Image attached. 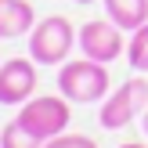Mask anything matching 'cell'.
I'll use <instances>...</instances> for the list:
<instances>
[{"label":"cell","mask_w":148,"mask_h":148,"mask_svg":"<svg viewBox=\"0 0 148 148\" xmlns=\"http://www.w3.org/2000/svg\"><path fill=\"white\" fill-rule=\"evenodd\" d=\"M58 90L72 101V105H90V101L108 98V69L101 62H62L58 69Z\"/></svg>","instance_id":"6da1fadb"},{"label":"cell","mask_w":148,"mask_h":148,"mask_svg":"<svg viewBox=\"0 0 148 148\" xmlns=\"http://www.w3.org/2000/svg\"><path fill=\"white\" fill-rule=\"evenodd\" d=\"M76 29H72L69 18L62 14H51V18L36 22L29 29V58L36 65H62L72 51V40H76Z\"/></svg>","instance_id":"7a4b0ae2"},{"label":"cell","mask_w":148,"mask_h":148,"mask_svg":"<svg viewBox=\"0 0 148 148\" xmlns=\"http://www.w3.org/2000/svg\"><path fill=\"white\" fill-rule=\"evenodd\" d=\"M72 112H69V98H54V94H43V98H29L25 105L18 108V123L25 130H33L40 141H51V137L65 134Z\"/></svg>","instance_id":"3957f363"},{"label":"cell","mask_w":148,"mask_h":148,"mask_svg":"<svg viewBox=\"0 0 148 148\" xmlns=\"http://www.w3.org/2000/svg\"><path fill=\"white\" fill-rule=\"evenodd\" d=\"M145 108H148V79L134 76V79H127L119 90H108V98L101 101L98 123L105 130H119V127H127L130 119L145 116Z\"/></svg>","instance_id":"277c9868"},{"label":"cell","mask_w":148,"mask_h":148,"mask_svg":"<svg viewBox=\"0 0 148 148\" xmlns=\"http://www.w3.org/2000/svg\"><path fill=\"white\" fill-rule=\"evenodd\" d=\"M79 51H83V58H90V62H116V58L127 51V43H123V29L116 25L112 18H94L87 22V25H79V36H76Z\"/></svg>","instance_id":"5b68a950"},{"label":"cell","mask_w":148,"mask_h":148,"mask_svg":"<svg viewBox=\"0 0 148 148\" xmlns=\"http://www.w3.org/2000/svg\"><path fill=\"white\" fill-rule=\"evenodd\" d=\"M36 90V62L11 58L0 62V105H25Z\"/></svg>","instance_id":"8992f818"},{"label":"cell","mask_w":148,"mask_h":148,"mask_svg":"<svg viewBox=\"0 0 148 148\" xmlns=\"http://www.w3.org/2000/svg\"><path fill=\"white\" fill-rule=\"evenodd\" d=\"M36 25V14L29 0H0V40L22 36Z\"/></svg>","instance_id":"52a82bcc"},{"label":"cell","mask_w":148,"mask_h":148,"mask_svg":"<svg viewBox=\"0 0 148 148\" xmlns=\"http://www.w3.org/2000/svg\"><path fill=\"white\" fill-rule=\"evenodd\" d=\"M105 14L123 33H134L137 25L148 22V0H105Z\"/></svg>","instance_id":"ba28073f"},{"label":"cell","mask_w":148,"mask_h":148,"mask_svg":"<svg viewBox=\"0 0 148 148\" xmlns=\"http://www.w3.org/2000/svg\"><path fill=\"white\" fill-rule=\"evenodd\" d=\"M0 148H43V141L14 119V123H7V127L0 130Z\"/></svg>","instance_id":"9c48e42d"},{"label":"cell","mask_w":148,"mask_h":148,"mask_svg":"<svg viewBox=\"0 0 148 148\" xmlns=\"http://www.w3.org/2000/svg\"><path fill=\"white\" fill-rule=\"evenodd\" d=\"M127 58H130V65L137 72H148V22L134 29V36L127 43Z\"/></svg>","instance_id":"30bf717a"},{"label":"cell","mask_w":148,"mask_h":148,"mask_svg":"<svg viewBox=\"0 0 148 148\" xmlns=\"http://www.w3.org/2000/svg\"><path fill=\"white\" fill-rule=\"evenodd\" d=\"M43 148H98V145L90 137H83V134H58L51 141H43Z\"/></svg>","instance_id":"8fae6325"},{"label":"cell","mask_w":148,"mask_h":148,"mask_svg":"<svg viewBox=\"0 0 148 148\" xmlns=\"http://www.w3.org/2000/svg\"><path fill=\"white\" fill-rule=\"evenodd\" d=\"M141 127H145V134H148V108H145V119H141Z\"/></svg>","instance_id":"7c38bea8"},{"label":"cell","mask_w":148,"mask_h":148,"mask_svg":"<svg viewBox=\"0 0 148 148\" xmlns=\"http://www.w3.org/2000/svg\"><path fill=\"white\" fill-rule=\"evenodd\" d=\"M119 148H145V145H119Z\"/></svg>","instance_id":"4fadbf2b"},{"label":"cell","mask_w":148,"mask_h":148,"mask_svg":"<svg viewBox=\"0 0 148 148\" xmlns=\"http://www.w3.org/2000/svg\"><path fill=\"white\" fill-rule=\"evenodd\" d=\"M72 4H94V0H72Z\"/></svg>","instance_id":"5bb4252c"}]
</instances>
